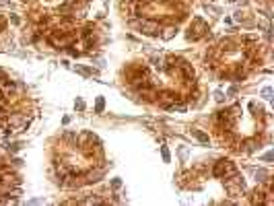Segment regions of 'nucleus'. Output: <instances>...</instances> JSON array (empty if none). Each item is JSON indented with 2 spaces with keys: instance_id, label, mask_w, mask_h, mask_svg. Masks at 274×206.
<instances>
[{
  "instance_id": "8",
  "label": "nucleus",
  "mask_w": 274,
  "mask_h": 206,
  "mask_svg": "<svg viewBox=\"0 0 274 206\" xmlns=\"http://www.w3.org/2000/svg\"><path fill=\"white\" fill-rule=\"evenodd\" d=\"M256 177H260V181H264V177H268V173L264 169H256Z\"/></svg>"
},
{
  "instance_id": "3",
  "label": "nucleus",
  "mask_w": 274,
  "mask_h": 206,
  "mask_svg": "<svg viewBox=\"0 0 274 206\" xmlns=\"http://www.w3.org/2000/svg\"><path fill=\"white\" fill-rule=\"evenodd\" d=\"M140 31L144 35H157L159 33V25H157L155 21H142L140 23Z\"/></svg>"
},
{
  "instance_id": "4",
  "label": "nucleus",
  "mask_w": 274,
  "mask_h": 206,
  "mask_svg": "<svg viewBox=\"0 0 274 206\" xmlns=\"http://www.w3.org/2000/svg\"><path fill=\"white\" fill-rule=\"evenodd\" d=\"M192 134L196 136V138H198L200 142H208V136L204 134V132H200V130H192Z\"/></svg>"
},
{
  "instance_id": "13",
  "label": "nucleus",
  "mask_w": 274,
  "mask_h": 206,
  "mask_svg": "<svg viewBox=\"0 0 274 206\" xmlns=\"http://www.w3.org/2000/svg\"><path fill=\"white\" fill-rule=\"evenodd\" d=\"M270 93H272V91H270V89H264V91H262V95H264L266 99H270Z\"/></svg>"
},
{
  "instance_id": "2",
  "label": "nucleus",
  "mask_w": 274,
  "mask_h": 206,
  "mask_svg": "<svg viewBox=\"0 0 274 206\" xmlns=\"http://www.w3.org/2000/svg\"><path fill=\"white\" fill-rule=\"evenodd\" d=\"M204 31H208V29H206V23H204L202 19H194V27H190L188 39H198V37L204 35Z\"/></svg>"
},
{
  "instance_id": "5",
  "label": "nucleus",
  "mask_w": 274,
  "mask_h": 206,
  "mask_svg": "<svg viewBox=\"0 0 274 206\" xmlns=\"http://www.w3.org/2000/svg\"><path fill=\"white\" fill-rule=\"evenodd\" d=\"M103 107H105V99H103V97H97V101H95V111H97V113H101V111H103Z\"/></svg>"
},
{
  "instance_id": "7",
  "label": "nucleus",
  "mask_w": 274,
  "mask_h": 206,
  "mask_svg": "<svg viewBox=\"0 0 274 206\" xmlns=\"http://www.w3.org/2000/svg\"><path fill=\"white\" fill-rule=\"evenodd\" d=\"M161 155H163V161H165V163H169V159H171V157H169V151H167V146H163V148H161Z\"/></svg>"
},
{
  "instance_id": "9",
  "label": "nucleus",
  "mask_w": 274,
  "mask_h": 206,
  "mask_svg": "<svg viewBox=\"0 0 274 206\" xmlns=\"http://www.w3.org/2000/svg\"><path fill=\"white\" fill-rule=\"evenodd\" d=\"M74 107H76V109H85V101H83V99H76Z\"/></svg>"
},
{
  "instance_id": "6",
  "label": "nucleus",
  "mask_w": 274,
  "mask_h": 206,
  "mask_svg": "<svg viewBox=\"0 0 274 206\" xmlns=\"http://www.w3.org/2000/svg\"><path fill=\"white\" fill-rule=\"evenodd\" d=\"M175 31H177V29H173V27H169V29H165V33H163V39H171V37L175 35Z\"/></svg>"
},
{
  "instance_id": "11",
  "label": "nucleus",
  "mask_w": 274,
  "mask_h": 206,
  "mask_svg": "<svg viewBox=\"0 0 274 206\" xmlns=\"http://www.w3.org/2000/svg\"><path fill=\"white\" fill-rule=\"evenodd\" d=\"M10 21H12V23H15V25H21V19H19V17H17V15H12V17H10Z\"/></svg>"
},
{
  "instance_id": "1",
  "label": "nucleus",
  "mask_w": 274,
  "mask_h": 206,
  "mask_svg": "<svg viewBox=\"0 0 274 206\" xmlns=\"http://www.w3.org/2000/svg\"><path fill=\"white\" fill-rule=\"evenodd\" d=\"M214 175L216 177H233V175H237V169H235V165L231 163V161H219L216 163V167H214Z\"/></svg>"
},
{
  "instance_id": "10",
  "label": "nucleus",
  "mask_w": 274,
  "mask_h": 206,
  "mask_svg": "<svg viewBox=\"0 0 274 206\" xmlns=\"http://www.w3.org/2000/svg\"><path fill=\"white\" fill-rule=\"evenodd\" d=\"M111 186H113V188H116V190H118V188L122 186V181H120V179L116 177V179H111Z\"/></svg>"
},
{
  "instance_id": "12",
  "label": "nucleus",
  "mask_w": 274,
  "mask_h": 206,
  "mask_svg": "<svg viewBox=\"0 0 274 206\" xmlns=\"http://www.w3.org/2000/svg\"><path fill=\"white\" fill-rule=\"evenodd\" d=\"M214 99H216V101H223V99H225V97H223V93H221V91H216V93H214Z\"/></svg>"
}]
</instances>
